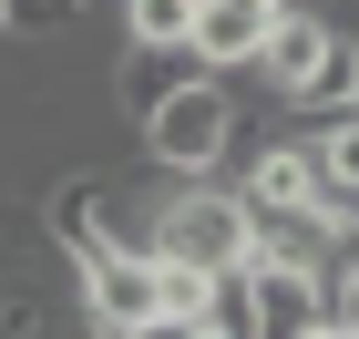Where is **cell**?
Masks as SVG:
<instances>
[{
    "instance_id": "1",
    "label": "cell",
    "mask_w": 359,
    "mask_h": 339,
    "mask_svg": "<svg viewBox=\"0 0 359 339\" xmlns=\"http://www.w3.org/2000/svg\"><path fill=\"white\" fill-rule=\"evenodd\" d=\"M144 257L195 267V278H226V267H257V216L236 185H165L154 226H144Z\"/></svg>"
},
{
    "instance_id": "2",
    "label": "cell",
    "mask_w": 359,
    "mask_h": 339,
    "mask_svg": "<svg viewBox=\"0 0 359 339\" xmlns=\"http://www.w3.org/2000/svg\"><path fill=\"white\" fill-rule=\"evenodd\" d=\"M226 134H236V83H185L175 103H154L134 124V154L154 175H175V185H216Z\"/></svg>"
},
{
    "instance_id": "3",
    "label": "cell",
    "mask_w": 359,
    "mask_h": 339,
    "mask_svg": "<svg viewBox=\"0 0 359 339\" xmlns=\"http://www.w3.org/2000/svg\"><path fill=\"white\" fill-rule=\"evenodd\" d=\"M72 309H83V339H144L154 329V257H134V247H103V257H83L72 267Z\"/></svg>"
},
{
    "instance_id": "4",
    "label": "cell",
    "mask_w": 359,
    "mask_h": 339,
    "mask_svg": "<svg viewBox=\"0 0 359 339\" xmlns=\"http://www.w3.org/2000/svg\"><path fill=\"white\" fill-rule=\"evenodd\" d=\"M185 83H205V72H195V52H113V62H103V93H113V113H123V124H144V113L175 103Z\"/></svg>"
},
{
    "instance_id": "5",
    "label": "cell",
    "mask_w": 359,
    "mask_h": 339,
    "mask_svg": "<svg viewBox=\"0 0 359 339\" xmlns=\"http://www.w3.org/2000/svg\"><path fill=\"white\" fill-rule=\"evenodd\" d=\"M318 319H329V298L308 267H257V339H308Z\"/></svg>"
},
{
    "instance_id": "6",
    "label": "cell",
    "mask_w": 359,
    "mask_h": 339,
    "mask_svg": "<svg viewBox=\"0 0 359 339\" xmlns=\"http://www.w3.org/2000/svg\"><path fill=\"white\" fill-rule=\"evenodd\" d=\"M123 52H185L195 41V0H113Z\"/></svg>"
},
{
    "instance_id": "7",
    "label": "cell",
    "mask_w": 359,
    "mask_h": 339,
    "mask_svg": "<svg viewBox=\"0 0 359 339\" xmlns=\"http://www.w3.org/2000/svg\"><path fill=\"white\" fill-rule=\"evenodd\" d=\"M308 154H318V175H329L339 216H359V113H329V124H308Z\"/></svg>"
},
{
    "instance_id": "8",
    "label": "cell",
    "mask_w": 359,
    "mask_h": 339,
    "mask_svg": "<svg viewBox=\"0 0 359 339\" xmlns=\"http://www.w3.org/2000/svg\"><path fill=\"white\" fill-rule=\"evenodd\" d=\"M195 329H216V339H257V267H226L216 288H205V319Z\"/></svg>"
},
{
    "instance_id": "9",
    "label": "cell",
    "mask_w": 359,
    "mask_h": 339,
    "mask_svg": "<svg viewBox=\"0 0 359 339\" xmlns=\"http://www.w3.org/2000/svg\"><path fill=\"white\" fill-rule=\"evenodd\" d=\"M205 288H216V278H195V267H165V257H154V309H165V329H195V319H205Z\"/></svg>"
},
{
    "instance_id": "10",
    "label": "cell",
    "mask_w": 359,
    "mask_h": 339,
    "mask_svg": "<svg viewBox=\"0 0 359 339\" xmlns=\"http://www.w3.org/2000/svg\"><path fill=\"white\" fill-rule=\"evenodd\" d=\"M0 31H11V0H0Z\"/></svg>"
},
{
    "instance_id": "11",
    "label": "cell",
    "mask_w": 359,
    "mask_h": 339,
    "mask_svg": "<svg viewBox=\"0 0 359 339\" xmlns=\"http://www.w3.org/2000/svg\"><path fill=\"white\" fill-rule=\"evenodd\" d=\"M339 339H349V329H339Z\"/></svg>"
}]
</instances>
